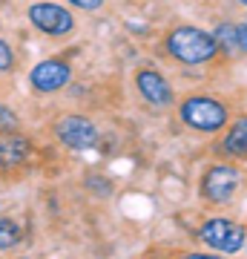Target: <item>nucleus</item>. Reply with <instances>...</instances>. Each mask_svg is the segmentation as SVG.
Wrapping results in <instances>:
<instances>
[{
    "label": "nucleus",
    "instance_id": "obj_1",
    "mask_svg": "<svg viewBox=\"0 0 247 259\" xmlns=\"http://www.w3.org/2000/svg\"><path fill=\"white\" fill-rule=\"evenodd\" d=\"M164 49L173 61L187 64V66L207 64V61H213V58L219 55V44H216L213 32H204V29H199V26L173 29L164 40Z\"/></svg>",
    "mask_w": 247,
    "mask_h": 259
},
{
    "label": "nucleus",
    "instance_id": "obj_2",
    "mask_svg": "<svg viewBox=\"0 0 247 259\" xmlns=\"http://www.w3.org/2000/svg\"><path fill=\"white\" fill-rule=\"evenodd\" d=\"M178 118L195 133H219L227 127V104L213 95H187L178 107Z\"/></svg>",
    "mask_w": 247,
    "mask_h": 259
},
{
    "label": "nucleus",
    "instance_id": "obj_3",
    "mask_svg": "<svg viewBox=\"0 0 247 259\" xmlns=\"http://www.w3.org/2000/svg\"><path fill=\"white\" fill-rule=\"evenodd\" d=\"M238 187H241V173L233 164L219 161V164H210L202 173L199 193H202L204 202H210V204H227L238 193Z\"/></svg>",
    "mask_w": 247,
    "mask_h": 259
},
{
    "label": "nucleus",
    "instance_id": "obj_4",
    "mask_svg": "<svg viewBox=\"0 0 247 259\" xmlns=\"http://www.w3.org/2000/svg\"><path fill=\"white\" fill-rule=\"evenodd\" d=\"M199 239L216 253H238L247 242V231L233 219H207L199 228Z\"/></svg>",
    "mask_w": 247,
    "mask_h": 259
},
{
    "label": "nucleus",
    "instance_id": "obj_5",
    "mask_svg": "<svg viewBox=\"0 0 247 259\" xmlns=\"http://www.w3.org/2000/svg\"><path fill=\"white\" fill-rule=\"evenodd\" d=\"M29 23L46 37H66L75 29L72 12L61 3H49V0L29 6Z\"/></svg>",
    "mask_w": 247,
    "mask_h": 259
},
{
    "label": "nucleus",
    "instance_id": "obj_6",
    "mask_svg": "<svg viewBox=\"0 0 247 259\" xmlns=\"http://www.w3.org/2000/svg\"><path fill=\"white\" fill-rule=\"evenodd\" d=\"M55 139L69 150H92L98 144V130L86 115H64L55 124Z\"/></svg>",
    "mask_w": 247,
    "mask_h": 259
},
{
    "label": "nucleus",
    "instance_id": "obj_7",
    "mask_svg": "<svg viewBox=\"0 0 247 259\" xmlns=\"http://www.w3.org/2000/svg\"><path fill=\"white\" fill-rule=\"evenodd\" d=\"M72 78V69L66 61H58V58H49V61H40V64L29 72V81L35 87L37 93H58V90H64L66 83Z\"/></svg>",
    "mask_w": 247,
    "mask_h": 259
},
{
    "label": "nucleus",
    "instance_id": "obj_8",
    "mask_svg": "<svg viewBox=\"0 0 247 259\" xmlns=\"http://www.w3.org/2000/svg\"><path fill=\"white\" fill-rule=\"evenodd\" d=\"M135 90H138V95H141L146 104H153V107H170V104H173V87H170V81H167L158 69H150V66L138 69L135 72Z\"/></svg>",
    "mask_w": 247,
    "mask_h": 259
},
{
    "label": "nucleus",
    "instance_id": "obj_9",
    "mask_svg": "<svg viewBox=\"0 0 247 259\" xmlns=\"http://www.w3.org/2000/svg\"><path fill=\"white\" fill-rule=\"evenodd\" d=\"M32 156V141L15 130H0V173L23 167Z\"/></svg>",
    "mask_w": 247,
    "mask_h": 259
},
{
    "label": "nucleus",
    "instance_id": "obj_10",
    "mask_svg": "<svg viewBox=\"0 0 247 259\" xmlns=\"http://www.w3.org/2000/svg\"><path fill=\"white\" fill-rule=\"evenodd\" d=\"M219 150H221V156H227V158H247V115H238L230 124Z\"/></svg>",
    "mask_w": 247,
    "mask_h": 259
},
{
    "label": "nucleus",
    "instance_id": "obj_11",
    "mask_svg": "<svg viewBox=\"0 0 247 259\" xmlns=\"http://www.w3.org/2000/svg\"><path fill=\"white\" fill-rule=\"evenodd\" d=\"M216 44H219V52H227V55H241V49H238V26L236 23H219L216 32Z\"/></svg>",
    "mask_w": 247,
    "mask_h": 259
},
{
    "label": "nucleus",
    "instance_id": "obj_12",
    "mask_svg": "<svg viewBox=\"0 0 247 259\" xmlns=\"http://www.w3.org/2000/svg\"><path fill=\"white\" fill-rule=\"evenodd\" d=\"M20 242V228L18 222H12L6 216H0V250H9Z\"/></svg>",
    "mask_w": 247,
    "mask_h": 259
},
{
    "label": "nucleus",
    "instance_id": "obj_13",
    "mask_svg": "<svg viewBox=\"0 0 247 259\" xmlns=\"http://www.w3.org/2000/svg\"><path fill=\"white\" fill-rule=\"evenodd\" d=\"M15 69V49L0 37V72H12Z\"/></svg>",
    "mask_w": 247,
    "mask_h": 259
},
{
    "label": "nucleus",
    "instance_id": "obj_14",
    "mask_svg": "<svg viewBox=\"0 0 247 259\" xmlns=\"http://www.w3.org/2000/svg\"><path fill=\"white\" fill-rule=\"evenodd\" d=\"M15 127H18V112L6 104H0V130H15Z\"/></svg>",
    "mask_w": 247,
    "mask_h": 259
},
{
    "label": "nucleus",
    "instance_id": "obj_15",
    "mask_svg": "<svg viewBox=\"0 0 247 259\" xmlns=\"http://www.w3.org/2000/svg\"><path fill=\"white\" fill-rule=\"evenodd\" d=\"M66 3H72V6H78L83 12H98L107 0H66Z\"/></svg>",
    "mask_w": 247,
    "mask_h": 259
},
{
    "label": "nucleus",
    "instance_id": "obj_16",
    "mask_svg": "<svg viewBox=\"0 0 247 259\" xmlns=\"http://www.w3.org/2000/svg\"><path fill=\"white\" fill-rule=\"evenodd\" d=\"M238 26V49L247 55V23H236Z\"/></svg>",
    "mask_w": 247,
    "mask_h": 259
},
{
    "label": "nucleus",
    "instance_id": "obj_17",
    "mask_svg": "<svg viewBox=\"0 0 247 259\" xmlns=\"http://www.w3.org/2000/svg\"><path fill=\"white\" fill-rule=\"evenodd\" d=\"M236 3H238V6H244V9H247V0H236Z\"/></svg>",
    "mask_w": 247,
    "mask_h": 259
}]
</instances>
